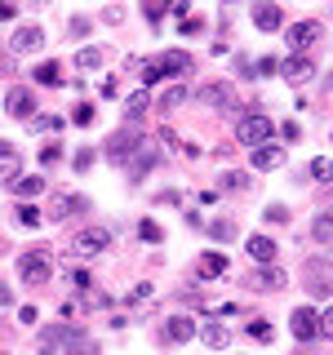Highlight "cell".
<instances>
[{
  "instance_id": "cell-1",
  "label": "cell",
  "mask_w": 333,
  "mask_h": 355,
  "mask_svg": "<svg viewBox=\"0 0 333 355\" xmlns=\"http://www.w3.org/2000/svg\"><path fill=\"white\" fill-rule=\"evenodd\" d=\"M275 138V125L266 111H244L240 125H236V142H244V147H262V142Z\"/></svg>"
},
{
  "instance_id": "cell-2",
  "label": "cell",
  "mask_w": 333,
  "mask_h": 355,
  "mask_svg": "<svg viewBox=\"0 0 333 355\" xmlns=\"http://www.w3.org/2000/svg\"><path fill=\"white\" fill-rule=\"evenodd\" d=\"M18 275H22V284H31V288L49 284V275H53V258H49V249H31V253H22V258H18Z\"/></svg>"
},
{
  "instance_id": "cell-3",
  "label": "cell",
  "mask_w": 333,
  "mask_h": 355,
  "mask_svg": "<svg viewBox=\"0 0 333 355\" xmlns=\"http://www.w3.org/2000/svg\"><path fill=\"white\" fill-rule=\"evenodd\" d=\"M103 249H111V227H85V231H76V240H71L76 258H94V253H103Z\"/></svg>"
},
{
  "instance_id": "cell-4",
  "label": "cell",
  "mask_w": 333,
  "mask_h": 355,
  "mask_svg": "<svg viewBox=\"0 0 333 355\" xmlns=\"http://www.w3.org/2000/svg\"><path fill=\"white\" fill-rule=\"evenodd\" d=\"M138 133H133V129H116V133H111V138H107V147H103V155H107V160L111 164H129V155H133V147H138Z\"/></svg>"
},
{
  "instance_id": "cell-5",
  "label": "cell",
  "mask_w": 333,
  "mask_h": 355,
  "mask_svg": "<svg viewBox=\"0 0 333 355\" xmlns=\"http://www.w3.org/2000/svg\"><path fill=\"white\" fill-rule=\"evenodd\" d=\"M284 40L293 44V53H307L311 44L320 40V22L316 18H302V22H289V31H284Z\"/></svg>"
},
{
  "instance_id": "cell-6",
  "label": "cell",
  "mask_w": 333,
  "mask_h": 355,
  "mask_svg": "<svg viewBox=\"0 0 333 355\" xmlns=\"http://www.w3.org/2000/svg\"><path fill=\"white\" fill-rule=\"evenodd\" d=\"M160 160V151H155V138H142L138 147H133V155H129V173H133V182H142V178L151 173V164Z\"/></svg>"
},
{
  "instance_id": "cell-7",
  "label": "cell",
  "mask_w": 333,
  "mask_h": 355,
  "mask_svg": "<svg viewBox=\"0 0 333 355\" xmlns=\"http://www.w3.org/2000/svg\"><path fill=\"white\" fill-rule=\"evenodd\" d=\"M80 209H89L80 196L76 191H53L49 196V209H44V214H49V222H67L71 214H80Z\"/></svg>"
},
{
  "instance_id": "cell-8",
  "label": "cell",
  "mask_w": 333,
  "mask_h": 355,
  "mask_svg": "<svg viewBox=\"0 0 333 355\" xmlns=\"http://www.w3.org/2000/svg\"><path fill=\"white\" fill-rule=\"evenodd\" d=\"M196 103H205V107H218V111H227V107H236V89H231L227 80H214V85L196 89Z\"/></svg>"
},
{
  "instance_id": "cell-9",
  "label": "cell",
  "mask_w": 333,
  "mask_h": 355,
  "mask_svg": "<svg viewBox=\"0 0 333 355\" xmlns=\"http://www.w3.org/2000/svg\"><path fill=\"white\" fill-rule=\"evenodd\" d=\"M289 329H293V338H298V342H311V338H320V311H311V306H298L293 315H289Z\"/></svg>"
},
{
  "instance_id": "cell-10",
  "label": "cell",
  "mask_w": 333,
  "mask_h": 355,
  "mask_svg": "<svg viewBox=\"0 0 333 355\" xmlns=\"http://www.w3.org/2000/svg\"><path fill=\"white\" fill-rule=\"evenodd\" d=\"M9 49L14 53H40L44 49V31L36 27V22H27V27H18L14 36H9Z\"/></svg>"
},
{
  "instance_id": "cell-11",
  "label": "cell",
  "mask_w": 333,
  "mask_h": 355,
  "mask_svg": "<svg viewBox=\"0 0 333 355\" xmlns=\"http://www.w3.org/2000/svg\"><path fill=\"white\" fill-rule=\"evenodd\" d=\"M5 111L14 120H31V116H36V94H31V89H9V94H5Z\"/></svg>"
},
{
  "instance_id": "cell-12",
  "label": "cell",
  "mask_w": 333,
  "mask_h": 355,
  "mask_svg": "<svg viewBox=\"0 0 333 355\" xmlns=\"http://www.w3.org/2000/svg\"><path fill=\"white\" fill-rule=\"evenodd\" d=\"M280 76H284L289 85H307L311 76H316V62H311L307 53H293V58H284V62H280Z\"/></svg>"
},
{
  "instance_id": "cell-13",
  "label": "cell",
  "mask_w": 333,
  "mask_h": 355,
  "mask_svg": "<svg viewBox=\"0 0 333 355\" xmlns=\"http://www.w3.org/2000/svg\"><path fill=\"white\" fill-rule=\"evenodd\" d=\"M249 288H258V293H262V288L275 293V288H284V271H280V266H258V271L249 275Z\"/></svg>"
},
{
  "instance_id": "cell-14",
  "label": "cell",
  "mask_w": 333,
  "mask_h": 355,
  "mask_svg": "<svg viewBox=\"0 0 333 355\" xmlns=\"http://www.w3.org/2000/svg\"><path fill=\"white\" fill-rule=\"evenodd\" d=\"M164 338H169V342H191V338H196V320H191V315L164 320Z\"/></svg>"
},
{
  "instance_id": "cell-15",
  "label": "cell",
  "mask_w": 333,
  "mask_h": 355,
  "mask_svg": "<svg viewBox=\"0 0 333 355\" xmlns=\"http://www.w3.org/2000/svg\"><path fill=\"white\" fill-rule=\"evenodd\" d=\"M284 164V151L275 147V142H262V147H253V169H280Z\"/></svg>"
},
{
  "instance_id": "cell-16",
  "label": "cell",
  "mask_w": 333,
  "mask_h": 355,
  "mask_svg": "<svg viewBox=\"0 0 333 355\" xmlns=\"http://www.w3.org/2000/svg\"><path fill=\"white\" fill-rule=\"evenodd\" d=\"M253 22H258L262 31H275L280 27V5H275V0H258V5H253Z\"/></svg>"
},
{
  "instance_id": "cell-17",
  "label": "cell",
  "mask_w": 333,
  "mask_h": 355,
  "mask_svg": "<svg viewBox=\"0 0 333 355\" xmlns=\"http://www.w3.org/2000/svg\"><path fill=\"white\" fill-rule=\"evenodd\" d=\"M147 111H151V94H147V89H138V94L125 98V120H129V125H138Z\"/></svg>"
},
{
  "instance_id": "cell-18",
  "label": "cell",
  "mask_w": 333,
  "mask_h": 355,
  "mask_svg": "<svg viewBox=\"0 0 333 355\" xmlns=\"http://www.w3.org/2000/svg\"><path fill=\"white\" fill-rule=\"evenodd\" d=\"M249 258L258 262V266H271V262H275V240H266V236H249Z\"/></svg>"
},
{
  "instance_id": "cell-19",
  "label": "cell",
  "mask_w": 333,
  "mask_h": 355,
  "mask_svg": "<svg viewBox=\"0 0 333 355\" xmlns=\"http://www.w3.org/2000/svg\"><path fill=\"white\" fill-rule=\"evenodd\" d=\"M67 324H53V329H44L40 333V355H58V347H67Z\"/></svg>"
},
{
  "instance_id": "cell-20",
  "label": "cell",
  "mask_w": 333,
  "mask_h": 355,
  "mask_svg": "<svg viewBox=\"0 0 333 355\" xmlns=\"http://www.w3.org/2000/svg\"><path fill=\"white\" fill-rule=\"evenodd\" d=\"M196 271H200V280H218V275H227V258L222 253H205L196 262Z\"/></svg>"
},
{
  "instance_id": "cell-21",
  "label": "cell",
  "mask_w": 333,
  "mask_h": 355,
  "mask_svg": "<svg viewBox=\"0 0 333 355\" xmlns=\"http://www.w3.org/2000/svg\"><path fill=\"white\" fill-rule=\"evenodd\" d=\"M9 191H14L18 200H36V196L49 191V182H44V178H18V182L9 187Z\"/></svg>"
},
{
  "instance_id": "cell-22",
  "label": "cell",
  "mask_w": 333,
  "mask_h": 355,
  "mask_svg": "<svg viewBox=\"0 0 333 355\" xmlns=\"http://www.w3.org/2000/svg\"><path fill=\"white\" fill-rule=\"evenodd\" d=\"M67 355H98V342L89 338V333L71 329V333H67Z\"/></svg>"
},
{
  "instance_id": "cell-23",
  "label": "cell",
  "mask_w": 333,
  "mask_h": 355,
  "mask_svg": "<svg viewBox=\"0 0 333 355\" xmlns=\"http://www.w3.org/2000/svg\"><path fill=\"white\" fill-rule=\"evenodd\" d=\"M103 62H107V49H98V44H85V49L76 53V67H80V71H98Z\"/></svg>"
},
{
  "instance_id": "cell-24",
  "label": "cell",
  "mask_w": 333,
  "mask_h": 355,
  "mask_svg": "<svg viewBox=\"0 0 333 355\" xmlns=\"http://www.w3.org/2000/svg\"><path fill=\"white\" fill-rule=\"evenodd\" d=\"M200 338H205V347H214V351H227V342H231V333H227V324H205L200 329Z\"/></svg>"
},
{
  "instance_id": "cell-25",
  "label": "cell",
  "mask_w": 333,
  "mask_h": 355,
  "mask_svg": "<svg viewBox=\"0 0 333 355\" xmlns=\"http://www.w3.org/2000/svg\"><path fill=\"white\" fill-rule=\"evenodd\" d=\"M311 236H316L320 244H325V249H333V218L325 214V209H320V214H316V222H311Z\"/></svg>"
},
{
  "instance_id": "cell-26",
  "label": "cell",
  "mask_w": 333,
  "mask_h": 355,
  "mask_svg": "<svg viewBox=\"0 0 333 355\" xmlns=\"http://www.w3.org/2000/svg\"><path fill=\"white\" fill-rule=\"evenodd\" d=\"M31 76H36V85H49V89H53V85H62V67H58V62H40Z\"/></svg>"
},
{
  "instance_id": "cell-27",
  "label": "cell",
  "mask_w": 333,
  "mask_h": 355,
  "mask_svg": "<svg viewBox=\"0 0 333 355\" xmlns=\"http://www.w3.org/2000/svg\"><path fill=\"white\" fill-rule=\"evenodd\" d=\"M80 302H85L89 311H103V306H111V297L103 293V288H94V284H85V288H80Z\"/></svg>"
},
{
  "instance_id": "cell-28",
  "label": "cell",
  "mask_w": 333,
  "mask_h": 355,
  "mask_svg": "<svg viewBox=\"0 0 333 355\" xmlns=\"http://www.w3.org/2000/svg\"><path fill=\"white\" fill-rule=\"evenodd\" d=\"M182 103H187V85H173V89H164V94H160V103H155V107L173 111V107H182Z\"/></svg>"
},
{
  "instance_id": "cell-29",
  "label": "cell",
  "mask_w": 333,
  "mask_h": 355,
  "mask_svg": "<svg viewBox=\"0 0 333 355\" xmlns=\"http://www.w3.org/2000/svg\"><path fill=\"white\" fill-rule=\"evenodd\" d=\"M18 222H22V227H27V231H36L40 222H44V214H40L36 205H27V200H22V205H18Z\"/></svg>"
},
{
  "instance_id": "cell-30",
  "label": "cell",
  "mask_w": 333,
  "mask_h": 355,
  "mask_svg": "<svg viewBox=\"0 0 333 355\" xmlns=\"http://www.w3.org/2000/svg\"><path fill=\"white\" fill-rule=\"evenodd\" d=\"M311 178H316V182H333V160L329 155H316V160H311Z\"/></svg>"
},
{
  "instance_id": "cell-31",
  "label": "cell",
  "mask_w": 333,
  "mask_h": 355,
  "mask_svg": "<svg viewBox=\"0 0 333 355\" xmlns=\"http://www.w3.org/2000/svg\"><path fill=\"white\" fill-rule=\"evenodd\" d=\"M209 236H214V240H236V222H227V218L209 222Z\"/></svg>"
},
{
  "instance_id": "cell-32",
  "label": "cell",
  "mask_w": 333,
  "mask_h": 355,
  "mask_svg": "<svg viewBox=\"0 0 333 355\" xmlns=\"http://www.w3.org/2000/svg\"><path fill=\"white\" fill-rule=\"evenodd\" d=\"M164 9H169V0H142V18L147 22H160Z\"/></svg>"
},
{
  "instance_id": "cell-33",
  "label": "cell",
  "mask_w": 333,
  "mask_h": 355,
  "mask_svg": "<svg viewBox=\"0 0 333 355\" xmlns=\"http://www.w3.org/2000/svg\"><path fill=\"white\" fill-rule=\"evenodd\" d=\"M249 338H253V342H271V338H275V329L266 324V320H249Z\"/></svg>"
},
{
  "instance_id": "cell-34",
  "label": "cell",
  "mask_w": 333,
  "mask_h": 355,
  "mask_svg": "<svg viewBox=\"0 0 333 355\" xmlns=\"http://www.w3.org/2000/svg\"><path fill=\"white\" fill-rule=\"evenodd\" d=\"M27 125H31V129H40V133H44V129H49V133H58V129H62V120H58V116H31Z\"/></svg>"
},
{
  "instance_id": "cell-35",
  "label": "cell",
  "mask_w": 333,
  "mask_h": 355,
  "mask_svg": "<svg viewBox=\"0 0 333 355\" xmlns=\"http://www.w3.org/2000/svg\"><path fill=\"white\" fill-rule=\"evenodd\" d=\"M138 236H142V240H155V244H160V240H164V231L155 227L151 218H142V222H138Z\"/></svg>"
},
{
  "instance_id": "cell-36",
  "label": "cell",
  "mask_w": 333,
  "mask_h": 355,
  "mask_svg": "<svg viewBox=\"0 0 333 355\" xmlns=\"http://www.w3.org/2000/svg\"><path fill=\"white\" fill-rule=\"evenodd\" d=\"M222 187H227V191H244V187H249V178H244L240 169H231L227 178H222Z\"/></svg>"
},
{
  "instance_id": "cell-37",
  "label": "cell",
  "mask_w": 333,
  "mask_h": 355,
  "mask_svg": "<svg viewBox=\"0 0 333 355\" xmlns=\"http://www.w3.org/2000/svg\"><path fill=\"white\" fill-rule=\"evenodd\" d=\"M94 116H98V111L89 107V103H80V107L71 111V120H76V125H94Z\"/></svg>"
},
{
  "instance_id": "cell-38",
  "label": "cell",
  "mask_w": 333,
  "mask_h": 355,
  "mask_svg": "<svg viewBox=\"0 0 333 355\" xmlns=\"http://www.w3.org/2000/svg\"><path fill=\"white\" fill-rule=\"evenodd\" d=\"M196 31H205V18H200V14H187L182 18V36H196Z\"/></svg>"
},
{
  "instance_id": "cell-39",
  "label": "cell",
  "mask_w": 333,
  "mask_h": 355,
  "mask_svg": "<svg viewBox=\"0 0 333 355\" xmlns=\"http://www.w3.org/2000/svg\"><path fill=\"white\" fill-rule=\"evenodd\" d=\"M62 160V147L58 142H49V147H40V164H58Z\"/></svg>"
},
{
  "instance_id": "cell-40",
  "label": "cell",
  "mask_w": 333,
  "mask_h": 355,
  "mask_svg": "<svg viewBox=\"0 0 333 355\" xmlns=\"http://www.w3.org/2000/svg\"><path fill=\"white\" fill-rule=\"evenodd\" d=\"M275 71H280L275 58H258V62H253V76H275Z\"/></svg>"
},
{
  "instance_id": "cell-41",
  "label": "cell",
  "mask_w": 333,
  "mask_h": 355,
  "mask_svg": "<svg viewBox=\"0 0 333 355\" xmlns=\"http://www.w3.org/2000/svg\"><path fill=\"white\" fill-rule=\"evenodd\" d=\"M320 338H329V342H333V306L320 311Z\"/></svg>"
},
{
  "instance_id": "cell-42",
  "label": "cell",
  "mask_w": 333,
  "mask_h": 355,
  "mask_svg": "<svg viewBox=\"0 0 333 355\" xmlns=\"http://www.w3.org/2000/svg\"><path fill=\"white\" fill-rule=\"evenodd\" d=\"M147 297H151V284H138V288H129L125 302H129V306H138V302H147Z\"/></svg>"
},
{
  "instance_id": "cell-43",
  "label": "cell",
  "mask_w": 333,
  "mask_h": 355,
  "mask_svg": "<svg viewBox=\"0 0 333 355\" xmlns=\"http://www.w3.org/2000/svg\"><path fill=\"white\" fill-rule=\"evenodd\" d=\"M0 164H9V169L18 173V151L9 147V142H0Z\"/></svg>"
},
{
  "instance_id": "cell-44",
  "label": "cell",
  "mask_w": 333,
  "mask_h": 355,
  "mask_svg": "<svg viewBox=\"0 0 333 355\" xmlns=\"http://www.w3.org/2000/svg\"><path fill=\"white\" fill-rule=\"evenodd\" d=\"M266 222H275V227H280V222H289V209H284V205H266Z\"/></svg>"
},
{
  "instance_id": "cell-45",
  "label": "cell",
  "mask_w": 333,
  "mask_h": 355,
  "mask_svg": "<svg viewBox=\"0 0 333 355\" xmlns=\"http://www.w3.org/2000/svg\"><path fill=\"white\" fill-rule=\"evenodd\" d=\"M280 138H289V142H298V138H302V129H298V120H284V125H280Z\"/></svg>"
},
{
  "instance_id": "cell-46",
  "label": "cell",
  "mask_w": 333,
  "mask_h": 355,
  "mask_svg": "<svg viewBox=\"0 0 333 355\" xmlns=\"http://www.w3.org/2000/svg\"><path fill=\"white\" fill-rule=\"evenodd\" d=\"M71 164H76V173H85V169H89V164H94V151H80V155H76V160H71Z\"/></svg>"
},
{
  "instance_id": "cell-47",
  "label": "cell",
  "mask_w": 333,
  "mask_h": 355,
  "mask_svg": "<svg viewBox=\"0 0 333 355\" xmlns=\"http://www.w3.org/2000/svg\"><path fill=\"white\" fill-rule=\"evenodd\" d=\"M71 36H89V18H71Z\"/></svg>"
},
{
  "instance_id": "cell-48",
  "label": "cell",
  "mask_w": 333,
  "mask_h": 355,
  "mask_svg": "<svg viewBox=\"0 0 333 355\" xmlns=\"http://www.w3.org/2000/svg\"><path fill=\"white\" fill-rule=\"evenodd\" d=\"M18 320L22 324H36V306H18Z\"/></svg>"
},
{
  "instance_id": "cell-49",
  "label": "cell",
  "mask_w": 333,
  "mask_h": 355,
  "mask_svg": "<svg viewBox=\"0 0 333 355\" xmlns=\"http://www.w3.org/2000/svg\"><path fill=\"white\" fill-rule=\"evenodd\" d=\"M9 302H14V288H9V284H0V306H9Z\"/></svg>"
},
{
  "instance_id": "cell-50",
  "label": "cell",
  "mask_w": 333,
  "mask_h": 355,
  "mask_svg": "<svg viewBox=\"0 0 333 355\" xmlns=\"http://www.w3.org/2000/svg\"><path fill=\"white\" fill-rule=\"evenodd\" d=\"M14 18V5H9V0H0V22H9Z\"/></svg>"
},
{
  "instance_id": "cell-51",
  "label": "cell",
  "mask_w": 333,
  "mask_h": 355,
  "mask_svg": "<svg viewBox=\"0 0 333 355\" xmlns=\"http://www.w3.org/2000/svg\"><path fill=\"white\" fill-rule=\"evenodd\" d=\"M31 5H40V9H44V5H53V0H31Z\"/></svg>"
},
{
  "instance_id": "cell-52",
  "label": "cell",
  "mask_w": 333,
  "mask_h": 355,
  "mask_svg": "<svg viewBox=\"0 0 333 355\" xmlns=\"http://www.w3.org/2000/svg\"><path fill=\"white\" fill-rule=\"evenodd\" d=\"M325 214H329V218H333V205H325Z\"/></svg>"
},
{
  "instance_id": "cell-53",
  "label": "cell",
  "mask_w": 333,
  "mask_h": 355,
  "mask_svg": "<svg viewBox=\"0 0 333 355\" xmlns=\"http://www.w3.org/2000/svg\"><path fill=\"white\" fill-rule=\"evenodd\" d=\"M0 355H5V351H0Z\"/></svg>"
}]
</instances>
